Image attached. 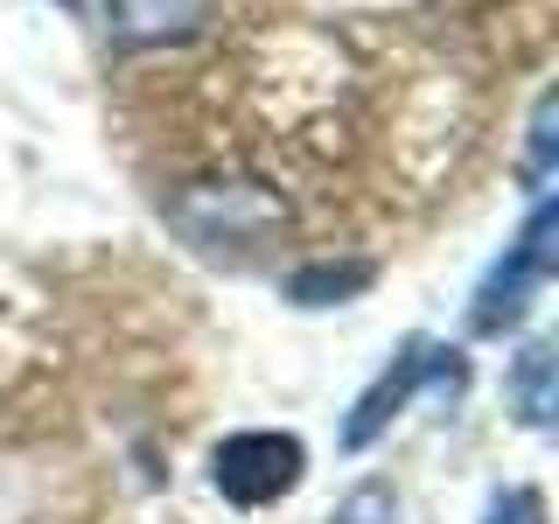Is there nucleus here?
<instances>
[{"instance_id": "nucleus-1", "label": "nucleus", "mask_w": 559, "mask_h": 524, "mask_svg": "<svg viewBox=\"0 0 559 524\" xmlns=\"http://www.w3.org/2000/svg\"><path fill=\"white\" fill-rule=\"evenodd\" d=\"M552 266H559V203L538 196L532 217H524V231L503 245V259L483 273L476 301H468V329H476V336H503V329H518L524 314H532V301L546 294Z\"/></svg>"}, {"instance_id": "nucleus-2", "label": "nucleus", "mask_w": 559, "mask_h": 524, "mask_svg": "<svg viewBox=\"0 0 559 524\" xmlns=\"http://www.w3.org/2000/svg\"><path fill=\"white\" fill-rule=\"evenodd\" d=\"M419 384H433V392H462V384H468L462 349H441V343H427V336H406V343H399V357L371 378V392L349 406V419H343V448L364 454L399 413H406V398L419 392Z\"/></svg>"}, {"instance_id": "nucleus-3", "label": "nucleus", "mask_w": 559, "mask_h": 524, "mask_svg": "<svg viewBox=\"0 0 559 524\" xmlns=\"http://www.w3.org/2000/svg\"><path fill=\"white\" fill-rule=\"evenodd\" d=\"M301 476H308V448L294 441V433H273V427L231 433V441H217V454H210V483H217V497L238 503V511L280 503Z\"/></svg>"}, {"instance_id": "nucleus-4", "label": "nucleus", "mask_w": 559, "mask_h": 524, "mask_svg": "<svg viewBox=\"0 0 559 524\" xmlns=\"http://www.w3.org/2000/svg\"><path fill=\"white\" fill-rule=\"evenodd\" d=\"M175 210H210V224H182L189 238L203 245V252H245V245H259V238H273L280 224H287V203H273L266 189H252V182H210V189H189Z\"/></svg>"}, {"instance_id": "nucleus-5", "label": "nucleus", "mask_w": 559, "mask_h": 524, "mask_svg": "<svg viewBox=\"0 0 559 524\" xmlns=\"http://www.w3.org/2000/svg\"><path fill=\"white\" fill-rule=\"evenodd\" d=\"M105 14L127 49H168L210 22V0H105Z\"/></svg>"}, {"instance_id": "nucleus-6", "label": "nucleus", "mask_w": 559, "mask_h": 524, "mask_svg": "<svg viewBox=\"0 0 559 524\" xmlns=\"http://www.w3.org/2000/svg\"><path fill=\"white\" fill-rule=\"evenodd\" d=\"M378 279V266L371 259H314V266H301V273H287V301H301V308H336V301H349V294H364Z\"/></svg>"}, {"instance_id": "nucleus-7", "label": "nucleus", "mask_w": 559, "mask_h": 524, "mask_svg": "<svg viewBox=\"0 0 559 524\" xmlns=\"http://www.w3.org/2000/svg\"><path fill=\"white\" fill-rule=\"evenodd\" d=\"M511 406L532 433L552 427V343H524L511 364Z\"/></svg>"}, {"instance_id": "nucleus-8", "label": "nucleus", "mask_w": 559, "mask_h": 524, "mask_svg": "<svg viewBox=\"0 0 559 524\" xmlns=\"http://www.w3.org/2000/svg\"><path fill=\"white\" fill-rule=\"evenodd\" d=\"M559 98L552 92H538V105H532V147H524V189H532V196H546V182H552V147H559Z\"/></svg>"}, {"instance_id": "nucleus-9", "label": "nucleus", "mask_w": 559, "mask_h": 524, "mask_svg": "<svg viewBox=\"0 0 559 524\" xmlns=\"http://www.w3.org/2000/svg\"><path fill=\"white\" fill-rule=\"evenodd\" d=\"M329 524H399L392 483H357V489L336 503V511H329Z\"/></svg>"}, {"instance_id": "nucleus-10", "label": "nucleus", "mask_w": 559, "mask_h": 524, "mask_svg": "<svg viewBox=\"0 0 559 524\" xmlns=\"http://www.w3.org/2000/svg\"><path fill=\"white\" fill-rule=\"evenodd\" d=\"M483 524H546V497H538L532 483L497 489V497H489V511H483Z\"/></svg>"}]
</instances>
